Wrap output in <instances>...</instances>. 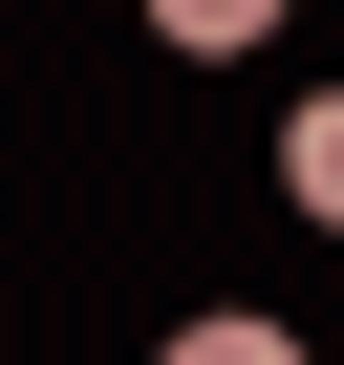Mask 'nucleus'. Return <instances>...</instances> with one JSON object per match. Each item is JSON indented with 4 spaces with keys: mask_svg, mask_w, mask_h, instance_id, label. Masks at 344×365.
Returning <instances> with one entry per match:
<instances>
[{
    "mask_svg": "<svg viewBox=\"0 0 344 365\" xmlns=\"http://www.w3.org/2000/svg\"><path fill=\"white\" fill-rule=\"evenodd\" d=\"M280 194H301V215L344 237V86H301V129H280Z\"/></svg>",
    "mask_w": 344,
    "mask_h": 365,
    "instance_id": "f257e3e1",
    "label": "nucleus"
},
{
    "mask_svg": "<svg viewBox=\"0 0 344 365\" xmlns=\"http://www.w3.org/2000/svg\"><path fill=\"white\" fill-rule=\"evenodd\" d=\"M258 22H280V0H151V43H194V65H237Z\"/></svg>",
    "mask_w": 344,
    "mask_h": 365,
    "instance_id": "f03ea898",
    "label": "nucleus"
}]
</instances>
